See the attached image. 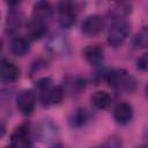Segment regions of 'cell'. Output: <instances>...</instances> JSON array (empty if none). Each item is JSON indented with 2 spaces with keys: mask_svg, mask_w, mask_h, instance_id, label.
<instances>
[{
  "mask_svg": "<svg viewBox=\"0 0 148 148\" xmlns=\"http://www.w3.org/2000/svg\"><path fill=\"white\" fill-rule=\"evenodd\" d=\"M130 32V24L125 18H117L113 21L109 34H108V43L112 46L121 45Z\"/></svg>",
  "mask_w": 148,
  "mask_h": 148,
  "instance_id": "obj_1",
  "label": "cell"
},
{
  "mask_svg": "<svg viewBox=\"0 0 148 148\" xmlns=\"http://www.w3.org/2000/svg\"><path fill=\"white\" fill-rule=\"evenodd\" d=\"M58 15H59V23L62 28H71L75 24L76 21V8L75 5L71 1H61L58 5Z\"/></svg>",
  "mask_w": 148,
  "mask_h": 148,
  "instance_id": "obj_2",
  "label": "cell"
},
{
  "mask_svg": "<svg viewBox=\"0 0 148 148\" xmlns=\"http://www.w3.org/2000/svg\"><path fill=\"white\" fill-rule=\"evenodd\" d=\"M106 80L110 86L116 87V88L126 89L128 91L133 90L135 86L133 77H131L124 69H117V71L110 72L106 75Z\"/></svg>",
  "mask_w": 148,
  "mask_h": 148,
  "instance_id": "obj_3",
  "label": "cell"
},
{
  "mask_svg": "<svg viewBox=\"0 0 148 148\" xmlns=\"http://www.w3.org/2000/svg\"><path fill=\"white\" fill-rule=\"evenodd\" d=\"M10 145L14 148H31V136L28 125L17 126L10 136Z\"/></svg>",
  "mask_w": 148,
  "mask_h": 148,
  "instance_id": "obj_4",
  "label": "cell"
},
{
  "mask_svg": "<svg viewBox=\"0 0 148 148\" xmlns=\"http://www.w3.org/2000/svg\"><path fill=\"white\" fill-rule=\"evenodd\" d=\"M36 105V97L31 90H22L16 97V106L22 114L29 116L32 113Z\"/></svg>",
  "mask_w": 148,
  "mask_h": 148,
  "instance_id": "obj_5",
  "label": "cell"
},
{
  "mask_svg": "<svg viewBox=\"0 0 148 148\" xmlns=\"http://www.w3.org/2000/svg\"><path fill=\"white\" fill-rule=\"evenodd\" d=\"M64 98V89L60 86H51L40 91V101L44 105L51 106L59 104Z\"/></svg>",
  "mask_w": 148,
  "mask_h": 148,
  "instance_id": "obj_6",
  "label": "cell"
},
{
  "mask_svg": "<svg viewBox=\"0 0 148 148\" xmlns=\"http://www.w3.org/2000/svg\"><path fill=\"white\" fill-rule=\"evenodd\" d=\"M104 27V21L99 15H89L82 22V32L87 36H95L102 31Z\"/></svg>",
  "mask_w": 148,
  "mask_h": 148,
  "instance_id": "obj_7",
  "label": "cell"
},
{
  "mask_svg": "<svg viewBox=\"0 0 148 148\" xmlns=\"http://www.w3.org/2000/svg\"><path fill=\"white\" fill-rule=\"evenodd\" d=\"M52 6L46 2V1H37L34 5L32 8V16L31 20L40 22V23H45L51 18L52 16Z\"/></svg>",
  "mask_w": 148,
  "mask_h": 148,
  "instance_id": "obj_8",
  "label": "cell"
},
{
  "mask_svg": "<svg viewBox=\"0 0 148 148\" xmlns=\"http://www.w3.org/2000/svg\"><path fill=\"white\" fill-rule=\"evenodd\" d=\"M0 76L5 82H15L20 77V68L15 64L3 59L0 65Z\"/></svg>",
  "mask_w": 148,
  "mask_h": 148,
  "instance_id": "obj_9",
  "label": "cell"
},
{
  "mask_svg": "<svg viewBox=\"0 0 148 148\" xmlns=\"http://www.w3.org/2000/svg\"><path fill=\"white\" fill-rule=\"evenodd\" d=\"M113 117H114V120L120 125H125V124L130 123L133 117L132 105L126 102L119 103L113 110Z\"/></svg>",
  "mask_w": 148,
  "mask_h": 148,
  "instance_id": "obj_10",
  "label": "cell"
},
{
  "mask_svg": "<svg viewBox=\"0 0 148 148\" xmlns=\"http://www.w3.org/2000/svg\"><path fill=\"white\" fill-rule=\"evenodd\" d=\"M84 59L92 66H97L103 61V50L98 45H88L83 50Z\"/></svg>",
  "mask_w": 148,
  "mask_h": 148,
  "instance_id": "obj_11",
  "label": "cell"
},
{
  "mask_svg": "<svg viewBox=\"0 0 148 148\" xmlns=\"http://www.w3.org/2000/svg\"><path fill=\"white\" fill-rule=\"evenodd\" d=\"M30 49V42L24 37H16L13 39L10 45V51L16 57H23Z\"/></svg>",
  "mask_w": 148,
  "mask_h": 148,
  "instance_id": "obj_12",
  "label": "cell"
},
{
  "mask_svg": "<svg viewBox=\"0 0 148 148\" xmlns=\"http://www.w3.org/2000/svg\"><path fill=\"white\" fill-rule=\"evenodd\" d=\"M91 104L99 110H105L110 106L111 104V96L103 90H98L96 91L92 96H91Z\"/></svg>",
  "mask_w": 148,
  "mask_h": 148,
  "instance_id": "obj_13",
  "label": "cell"
},
{
  "mask_svg": "<svg viewBox=\"0 0 148 148\" xmlns=\"http://www.w3.org/2000/svg\"><path fill=\"white\" fill-rule=\"evenodd\" d=\"M46 24L45 23H40V22H37V21H34L31 20L28 24V36L29 38L31 39H38L40 37H43L46 32Z\"/></svg>",
  "mask_w": 148,
  "mask_h": 148,
  "instance_id": "obj_14",
  "label": "cell"
},
{
  "mask_svg": "<svg viewBox=\"0 0 148 148\" xmlns=\"http://www.w3.org/2000/svg\"><path fill=\"white\" fill-rule=\"evenodd\" d=\"M133 46L135 49L148 47V25L142 27L133 38Z\"/></svg>",
  "mask_w": 148,
  "mask_h": 148,
  "instance_id": "obj_15",
  "label": "cell"
},
{
  "mask_svg": "<svg viewBox=\"0 0 148 148\" xmlns=\"http://www.w3.org/2000/svg\"><path fill=\"white\" fill-rule=\"evenodd\" d=\"M128 13H131V5L130 3H125V2L114 3L113 8L111 9V15L114 16V20L124 18V16L127 15Z\"/></svg>",
  "mask_w": 148,
  "mask_h": 148,
  "instance_id": "obj_16",
  "label": "cell"
},
{
  "mask_svg": "<svg viewBox=\"0 0 148 148\" xmlns=\"http://www.w3.org/2000/svg\"><path fill=\"white\" fill-rule=\"evenodd\" d=\"M20 24H21L20 15L16 12H10L7 17V30L9 32H13L20 28Z\"/></svg>",
  "mask_w": 148,
  "mask_h": 148,
  "instance_id": "obj_17",
  "label": "cell"
},
{
  "mask_svg": "<svg viewBox=\"0 0 148 148\" xmlns=\"http://www.w3.org/2000/svg\"><path fill=\"white\" fill-rule=\"evenodd\" d=\"M87 112L86 110H76L74 113H73V118H72V124L74 126H82L86 121H87Z\"/></svg>",
  "mask_w": 148,
  "mask_h": 148,
  "instance_id": "obj_18",
  "label": "cell"
},
{
  "mask_svg": "<svg viewBox=\"0 0 148 148\" xmlns=\"http://www.w3.org/2000/svg\"><path fill=\"white\" fill-rule=\"evenodd\" d=\"M136 68L141 72H148V52L141 54L136 60Z\"/></svg>",
  "mask_w": 148,
  "mask_h": 148,
  "instance_id": "obj_19",
  "label": "cell"
},
{
  "mask_svg": "<svg viewBox=\"0 0 148 148\" xmlns=\"http://www.w3.org/2000/svg\"><path fill=\"white\" fill-rule=\"evenodd\" d=\"M103 148H121V141L117 136H111L109 138L104 145H102Z\"/></svg>",
  "mask_w": 148,
  "mask_h": 148,
  "instance_id": "obj_20",
  "label": "cell"
},
{
  "mask_svg": "<svg viewBox=\"0 0 148 148\" xmlns=\"http://www.w3.org/2000/svg\"><path fill=\"white\" fill-rule=\"evenodd\" d=\"M50 148H61V146H60V145H53V146H51Z\"/></svg>",
  "mask_w": 148,
  "mask_h": 148,
  "instance_id": "obj_21",
  "label": "cell"
},
{
  "mask_svg": "<svg viewBox=\"0 0 148 148\" xmlns=\"http://www.w3.org/2000/svg\"><path fill=\"white\" fill-rule=\"evenodd\" d=\"M138 148H148V145H143V146H140Z\"/></svg>",
  "mask_w": 148,
  "mask_h": 148,
  "instance_id": "obj_22",
  "label": "cell"
},
{
  "mask_svg": "<svg viewBox=\"0 0 148 148\" xmlns=\"http://www.w3.org/2000/svg\"><path fill=\"white\" fill-rule=\"evenodd\" d=\"M6 148H14V147H13V146H12V145H9V146H7V147H6Z\"/></svg>",
  "mask_w": 148,
  "mask_h": 148,
  "instance_id": "obj_23",
  "label": "cell"
},
{
  "mask_svg": "<svg viewBox=\"0 0 148 148\" xmlns=\"http://www.w3.org/2000/svg\"><path fill=\"white\" fill-rule=\"evenodd\" d=\"M147 94H148V87H147Z\"/></svg>",
  "mask_w": 148,
  "mask_h": 148,
  "instance_id": "obj_24",
  "label": "cell"
},
{
  "mask_svg": "<svg viewBox=\"0 0 148 148\" xmlns=\"http://www.w3.org/2000/svg\"><path fill=\"white\" fill-rule=\"evenodd\" d=\"M97 148H103V147H102V146H101V147H97Z\"/></svg>",
  "mask_w": 148,
  "mask_h": 148,
  "instance_id": "obj_25",
  "label": "cell"
}]
</instances>
